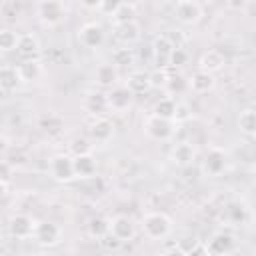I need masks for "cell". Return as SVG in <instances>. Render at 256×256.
<instances>
[{"label":"cell","mask_w":256,"mask_h":256,"mask_svg":"<svg viewBox=\"0 0 256 256\" xmlns=\"http://www.w3.org/2000/svg\"><path fill=\"white\" fill-rule=\"evenodd\" d=\"M140 230L148 240H164L172 232V218L162 210L146 212L140 218Z\"/></svg>","instance_id":"obj_1"},{"label":"cell","mask_w":256,"mask_h":256,"mask_svg":"<svg viewBox=\"0 0 256 256\" xmlns=\"http://www.w3.org/2000/svg\"><path fill=\"white\" fill-rule=\"evenodd\" d=\"M36 18L44 28H56L66 18V4L64 0H38L36 4Z\"/></svg>","instance_id":"obj_2"},{"label":"cell","mask_w":256,"mask_h":256,"mask_svg":"<svg viewBox=\"0 0 256 256\" xmlns=\"http://www.w3.org/2000/svg\"><path fill=\"white\" fill-rule=\"evenodd\" d=\"M142 128H144V134L150 140L168 142L174 136V132H176V120H168V118H162V116H156V114L150 112L144 118Z\"/></svg>","instance_id":"obj_3"},{"label":"cell","mask_w":256,"mask_h":256,"mask_svg":"<svg viewBox=\"0 0 256 256\" xmlns=\"http://www.w3.org/2000/svg\"><path fill=\"white\" fill-rule=\"evenodd\" d=\"M228 168V152L220 146H208L202 156V172L210 178H216L224 174Z\"/></svg>","instance_id":"obj_4"},{"label":"cell","mask_w":256,"mask_h":256,"mask_svg":"<svg viewBox=\"0 0 256 256\" xmlns=\"http://www.w3.org/2000/svg\"><path fill=\"white\" fill-rule=\"evenodd\" d=\"M48 174H50L52 180L62 182V184H68V182L76 180L72 156L70 154H54L48 160Z\"/></svg>","instance_id":"obj_5"},{"label":"cell","mask_w":256,"mask_h":256,"mask_svg":"<svg viewBox=\"0 0 256 256\" xmlns=\"http://www.w3.org/2000/svg\"><path fill=\"white\" fill-rule=\"evenodd\" d=\"M110 234H112L120 244L130 242V240H134L136 234H138V224H136V220H134L132 216H128V214H116V216L110 218Z\"/></svg>","instance_id":"obj_6"},{"label":"cell","mask_w":256,"mask_h":256,"mask_svg":"<svg viewBox=\"0 0 256 256\" xmlns=\"http://www.w3.org/2000/svg\"><path fill=\"white\" fill-rule=\"evenodd\" d=\"M174 16L180 24H186V26H194L202 20L204 16V10H202V4L198 0H176L174 4Z\"/></svg>","instance_id":"obj_7"},{"label":"cell","mask_w":256,"mask_h":256,"mask_svg":"<svg viewBox=\"0 0 256 256\" xmlns=\"http://www.w3.org/2000/svg\"><path fill=\"white\" fill-rule=\"evenodd\" d=\"M234 246H236V236L230 230H218L208 238L204 252L214 254V256H222V254H232Z\"/></svg>","instance_id":"obj_8"},{"label":"cell","mask_w":256,"mask_h":256,"mask_svg":"<svg viewBox=\"0 0 256 256\" xmlns=\"http://www.w3.org/2000/svg\"><path fill=\"white\" fill-rule=\"evenodd\" d=\"M104 40H106V32H104L102 24H98V22H86L78 28V42L88 50L100 48L104 44Z\"/></svg>","instance_id":"obj_9"},{"label":"cell","mask_w":256,"mask_h":256,"mask_svg":"<svg viewBox=\"0 0 256 256\" xmlns=\"http://www.w3.org/2000/svg\"><path fill=\"white\" fill-rule=\"evenodd\" d=\"M36 222H38V220H34L30 214H22V212L12 214L10 220H8V232H10V236L16 238V240H28V238H32V234H34Z\"/></svg>","instance_id":"obj_10"},{"label":"cell","mask_w":256,"mask_h":256,"mask_svg":"<svg viewBox=\"0 0 256 256\" xmlns=\"http://www.w3.org/2000/svg\"><path fill=\"white\" fill-rule=\"evenodd\" d=\"M114 136V124L108 116H92L88 124V138L94 144H106Z\"/></svg>","instance_id":"obj_11"},{"label":"cell","mask_w":256,"mask_h":256,"mask_svg":"<svg viewBox=\"0 0 256 256\" xmlns=\"http://www.w3.org/2000/svg\"><path fill=\"white\" fill-rule=\"evenodd\" d=\"M32 238L40 246H56L62 238V228L52 220H40V222H36Z\"/></svg>","instance_id":"obj_12"},{"label":"cell","mask_w":256,"mask_h":256,"mask_svg":"<svg viewBox=\"0 0 256 256\" xmlns=\"http://www.w3.org/2000/svg\"><path fill=\"white\" fill-rule=\"evenodd\" d=\"M106 100H108L110 112H124L132 106L134 94L126 88V84H114L112 88L106 90Z\"/></svg>","instance_id":"obj_13"},{"label":"cell","mask_w":256,"mask_h":256,"mask_svg":"<svg viewBox=\"0 0 256 256\" xmlns=\"http://www.w3.org/2000/svg\"><path fill=\"white\" fill-rule=\"evenodd\" d=\"M120 80V68L114 66L112 62H102L94 68V82L98 84L100 90H108Z\"/></svg>","instance_id":"obj_14"},{"label":"cell","mask_w":256,"mask_h":256,"mask_svg":"<svg viewBox=\"0 0 256 256\" xmlns=\"http://www.w3.org/2000/svg\"><path fill=\"white\" fill-rule=\"evenodd\" d=\"M174 42L170 40V36L166 34H158L154 40H152V56L156 60V66L158 68H166L168 66V60H170V54L174 50Z\"/></svg>","instance_id":"obj_15"},{"label":"cell","mask_w":256,"mask_h":256,"mask_svg":"<svg viewBox=\"0 0 256 256\" xmlns=\"http://www.w3.org/2000/svg\"><path fill=\"white\" fill-rule=\"evenodd\" d=\"M186 82H188V90L194 92V94H200V96L212 92L214 86H216L214 74H210V72H206V70H196V72H192V74L186 78Z\"/></svg>","instance_id":"obj_16"},{"label":"cell","mask_w":256,"mask_h":256,"mask_svg":"<svg viewBox=\"0 0 256 256\" xmlns=\"http://www.w3.org/2000/svg\"><path fill=\"white\" fill-rule=\"evenodd\" d=\"M224 66H226V56L222 50H216V48L204 50L198 58V70H206L210 74L220 72Z\"/></svg>","instance_id":"obj_17"},{"label":"cell","mask_w":256,"mask_h":256,"mask_svg":"<svg viewBox=\"0 0 256 256\" xmlns=\"http://www.w3.org/2000/svg\"><path fill=\"white\" fill-rule=\"evenodd\" d=\"M84 110L90 116H106L110 112L108 100H106V90H92L84 96Z\"/></svg>","instance_id":"obj_18"},{"label":"cell","mask_w":256,"mask_h":256,"mask_svg":"<svg viewBox=\"0 0 256 256\" xmlns=\"http://www.w3.org/2000/svg\"><path fill=\"white\" fill-rule=\"evenodd\" d=\"M72 164H74V174H76V178H94V176H96L98 160H96V156H94L92 152L72 156Z\"/></svg>","instance_id":"obj_19"},{"label":"cell","mask_w":256,"mask_h":256,"mask_svg":"<svg viewBox=\"0 0 256 256\" xmlns=\"http://www.w3.org/2000/svg\"><path fill=\"white\" fill-rule=\"evenodd\" d=\"M16 52L22 58H38V54H40V40H38V36L32 34V32L20 34L18 36V44H16Z\"/></svg>","instance_id":"obj_20"},{"label":"cell","mask_w":256,"mask_h":256,"mask_svg":"<svg viewBox=\"0 0 256 256\" xmlns=\"http://www.w3.org/2000/svg\"><path fill=\"white\" fill-rule=\"evenodd\" d=\"M170 160L176 166H188V164H192L196 160V148L190 142H178L170 150Z\"/></svg>","instance_id":"obj_21"},{"label":"cell","mask_w":256,"mask_h":256,"mask_svg":"<svg viewBox=\"0 0 256 256\" xmlns=\"http://www.w3.org/2000/svg\"><path fill=\"white\" fill-rule=\"evenodd\" d=\"M108 232H110V218H106L102 214H94L92 218H88V222H86V234L92 240H102Z\"/></svg>","instance_id":"obj_22"},{"label":"cell","mask_w":256,"mask_h":256,"mask_svg":"<svg viewBox=\"0 0 256 256\" xmlns=\"http://www.w3.org/2000/svg\"><path fill=\"white\" fill-rule=\"evenodd\" d=\"M22 84L18 66H0V90L12 92Z\"/></svg>","instance_id":"obj_23"},{"label":"cell","mask_w":256,"mask_h":256,"mask_svg":"<svg viewBox=\"0 0 256 256\" xmlns=\"http://www.w3.org/2000/svg\"><path fill=\"white\" fill-rule=\"evenodd\" d=\"M126 88H128L134 96L146 94V92L152 88V84H150V74H148V72H132V74L128 76V80H126Z\"/></svg>","instance_id":"obj_24"},{"label":"cell","mask_w":256,"mask_h":256,"mask_svg":"<svg viewBox=\"0 0 256 256\" xmlns=\"http://www.w3.org/2000/svg\"><path fill=\"white\" fill-rule=\"evenodd\" d=\"M176 108H178V102L174 96H162L154 102L152 106V114L156 116H162V118H168V120H174L176 118Z\"/></svg>","instance_id":"obj_25"},{"label":"cell","mask_w":256,"mask_h":256,"mask_svg":"<svg viewBox=\"0 0 256 256\" xmlns=\"http://www.w3.org/2000/svg\"><path fill=\"white\" fill-rule=\"evenodd\" d=\"M238 130L246 138H252L256 134V112L254 108H242L238 114Z\"/></svg>","instance_id":"obj_26"},{"label":"cell","mask_w":256,"mask_h":256,"mask_svg":"<svg viewBox=\"0 0 256 256\" xmlns=\"http://www.w3.org/2000/svg\"><path fill=\"white\" fill-rule=\"evenodd\" d=\"M18 72H20L22 82H32L42 74V64L38 58H24L18 64Z\"/></svg>","instance_id":"obj_27"},{"label":"cell","mask_w":256,"mask_h":256,"mask_svg":"<svg viewBox=\"0 0 256 256\" xmlns=\"http://www.w3.org/2000/svg\"><path fill=\"white\" fill-rule=\"evenodd\" d=\"M140 24L138 20H130V22H124V24H116V36L122 40V42H136L140 38Z\"/></svg>","instance_id":"obj_28"},{"label":"cell","mask_w":256,"mask_h":256,"mask_svg":"<svg viewBox=\"0 0 256 256\" xmlns=\"http://www.w3.org/2000/svg\"><path fill=\"white\" fill-rule=\"evenodd\" d=\"M112 22L114 26L116 24H124V22H130V20H136V8L132 2H122L114 12H112Z\"/></svg>","instance_id":"obj_29"},{"label":"cell","mask_w":256,"mask_h":256,"mask_svg":"<svg viewBox=\"0 0 256 256\" xmlns=\"http://www.w3.org/2000/svg\"><path fill=\"white\" fill-rule=\"evenodd\" d=\"M164 90L168 92V96H180L182 92L188 90V82H186V78L182 74H168Z\"/></svg>","instance_id":"obj_30"},{"label":"cell","mask_w":256,"mask_h":256,"mask_svg":"<svg viewBox=\"0 0 256 256\" xmlns=\"http://www.w3.org/2000/svg\"><path fill=\"white\" fill-rule=\"evenodd\" d=\"M226 218L232 224H244L248 218V208L242 202H230L226 206Z\"/></svg>","instance_id":"obj_31"},{"label":"cell","mask_w":256,"mask_h":256,"mask_svg":"<svg viewBox=\"0 0 256 256\" xmlns=\"http://www.w3.org/2000/svg\"><path fill=\"white\" fill-rule=\"evenodd\" d=\"M18 36L20 34L10 28H0V52H16Z\"/></svg>","instance_id":"obj_32"},{"label":"cell","mask_w":256,"mask_h":256,"mask_svg":"<svg viewBox=\"0 0 256 256\" xmlns=\"http://www.w3.org/2000/svg\"><path fill=\"white\" fill-rule=\"evenodd\" d=\"M114 66L118 68H124V66H130L134 62V52L132 48H116L112 52V60H110Z\"/></svg>","instance_id":"obj_33"},{"label":"cell","mask_w":256,"mask_h":256,"mask_svg":"<svg viewBox=\"0 0 256 256\" xmlns=\"http://www.w3.org/2000/svg\"><path fill=\"white\" fill-rule=\"evenodd\" d=\"M40 128H42L44 132H48V134H58V132L64 128V122H62L60 116L48 114V116H42V118H40Z\"/></svg>","instance_id":"obj_34"},{"label":"cell","mask_w":256,"mask_h":256,"mask_svg":"<svg viewBox=\"0 0 256 256\" xmlns=\"http://www.w3.org/2000/svg\"><path fill=\"white\" fill-rule=\"evenodd\" d=\"M94 148V142L90 138H74L70 142V156H76V154H86V152H92Z\"/></svg>","instance_id":"obj_35"},{"label":"cell","mask_w":256,"mask_h":256,"mask_svg":"<svg viewBox=\"0 0 256 256\" xmlns=\"http://www.w3.org/2000/svg\"><path fill=\"white\" fill-rule=\"evenodd\" d=\"M188 52L184 50V48H180V46H174V50H172V54H170V60H168V66H172V68H178V66H184V64H188Z\"/></svg>","instance_id":"obj_36"},{"label":"cell","mask_w":256,"mask_h":256,"mask_svg":"<svg viewBox=\"0 0 256 256\" xmlns=\"http://www.w3.org/2000/svg\"><path fill=\"white\" fill-rule=\"evenodd\" d=\"M150 74V84L152 88H164L166 80H168V72L166 68H156L154 72H148Z\"/></svg>","instance_id":"obj_37"},{"label":"cell","mask_w":256,"mask_h":256,"mask_svg":"<svg viewBox=\"0 0 256 256\" xmlns=\"http://www.w3.org/2000/svg\"><path fill=\"white\" fill-rule=\"evenodd\" d=\"M12 176H14V164H12L10 160L0 158V180L10 182V180H12Z\"/></svg>","instance_id":"obj_38"},{"label":"cell","mask_w":256,"mask_h":256,"mask_svg":"<svg viewBox=\"0 0 256 256\" xmlns=\"http://www.w3.org/2000/svg\"><path fill=\"white\" fill-rule=\"evenodd\" d=\"M120 4H122V0H102L98 12H102V14H106V16H112V12H114Z\"/></svg>","instance_id":"obj_39"},{"label":"cell","mask_w":256,"mask_h":256,"mask_svg":"<svg viewBox=\"0 0 256 256\" xmlns=\"http://www.w3.org/2000/svg\"><path fill=\"white\" fill-rule=\"evenodd\" d=\"M8 148H10V142H8V138L0 132V158H4V156H6Z\"/></svg>","instance_id":"obj_40"},{"label":"cell","mask_w":256,"mask_h":256,"mask_svg":"<svg viewBox=\"0 0 256 256\" xmlns=\"http://www.w3.org/2000/svg\"><path fill=\"white\" fill-rule=\"evenodd\" d=\"M100 2H102V0H80V4H82L86 10H98V8H100Z\"/></svg>","instance_id":"obj_41"},{"label":"cell","mask_w":256,"mask_h":256,"mask_svg":"<svg viewBox=\"0 0 256 256\" xmlns=\"http://www.w3.org/2000/svg\"><path fill=\"white\" fill-rule=\"evenodd\" d=\"M6 192H8V182L0 180V198H4V196H6Z\"/></svg>","instance_id":"obj_42"},{"label":"cell","mask_w":256,"mask_h":256,"mask_svg":"<svg viewBox=\"0 0 256 256\" xmlns=\"http://www.w3.org/2000/svg\"><path fill=\"white\" fill-rule=\"evenodd\" d=\"M122 2H132V4H134V0H122Z\"/></svg>","instance_id":"obj_43"}]
</instances>
